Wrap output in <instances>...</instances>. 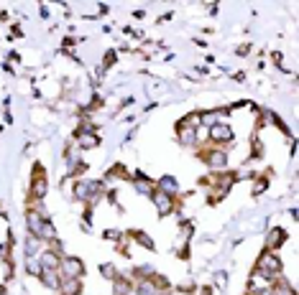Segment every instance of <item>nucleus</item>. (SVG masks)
I'll list each match as a JSON object with an SVG mask.
<instances>
[{
  "label": "nucleus",
  "mask_w": 299,
  "mask_h": 295,
  "mask_svg": "<svg viewBox=\"0 0 299 295\" xmlns=\"http://www.w3.org/2000/svg\"><path fill=\"white\" fill-rule=\"evenodd\" d=\"M256 272H261V277H264V280L274 282L276 277H281V260L274 255V252H266V249H264V255L258 257V262H256V267H253V275H256Z\"/></svg>",
  "instance_id": "obj_1"
},
{
  "label": "nucleus",
  "mask_w": 299,
  "mask_h": 295,
  "mask_svg": "<svg viewBox=\"0 0 299 295\" xmlns=\"http://www.w3.org/2000/svg\"><path fill=\"white\" fill-rule=\"evenodd\" d=\"M197 158H200L207 168H212V171H222V168H228V153L220 150V148H215V145L200 148V150H197Z\"/></svg>",
  "instance_id": "obj_2"
},
{
  "label": "nucleus",
  "mask_w": 299,
  "mask_h": 295,
  "mask_svg": "<svg viewBox=\"0 0 299 295\" xmlns=\"http://www.w3.org/2000/svg\"><path fill=\"white\" fill-rule=\"evenodd\" d=\"M49 191V181H46V173H44V165L36 163L33 165V173H31V191H28V199L31 204L33 201H41Z\"/></svg>",
  "instance_id": "obj_3"
},
{
  "label": "nucleus",
  "mask_w": 299,
  "mask_h": 295,
  "mask_svg": "<svg viewBox=\"0 0 299 295\" xmlns=\"http://www.w3.org/2000/svg\"><path fill=\"white\" fill-rule=\"evenodd\" d=\"M233 140H235V133H233L230 125L220 122V125H212L210 128V145L220 148V145H230Z\"/></svg>",
  "instance_id": "obj_4"
},
{
  "label": "nucleus",
  "mask_w": 299,
  "mask_h": 295,
  "mask_svg": "<svg viewBox=\"0 0 299 295\" xmlns=\"http://www.w3.org/2000/svg\"><path fill=\"white\" fill-rule=\"evenodd\" d=\"M82 275H85V262L80 257H62L59 277H82Z\"/></svg>",
  "instance_id": "obj_5"
},
{
  "label": "nucleus",
  "mask_w": 299,
  "mask_h": 295,
  "mask_svg": "<svg viewBox=\"0 0 299 295\" xmlns=\"http://www.w3.org/2000/svg\"><path fill=\"white\" fill-rule=\"evenodd\" d=\"M176 135H179V143L182 145H195L197 143V128H195V122L190 117L176 122Z\"/></svg>",
  "instance_id": "obj_6"
},
{
  "label": "nucleus",
  "mask_w": 299,
  "mask_h": 295,
  "mask_svg": "<svg viewBox=\"0 0 299 295\" xmlns=\"http://www.w3.org/2000/svg\"><path fill=\"white\" fill-rule=\"evenodd\" d=\"M154 204H156L159 217H169V214L174 212V209L179 206V196H169V193L156 191V193H154Z\"/></svg>",
  "instance_id": "obj_7"
},
{
  "label": "nucleus",
  "mask_w": 299,
  "mask_h": 295,
  "mask_svg": "<svg viewBox=\"0 0 299 295\" xmlns=\"http://www.w3.org/2000/svg\"><path fill=\"white\" fill-rule=\"evenodd\" d=\"M77 145L82 148V150H90V148H97L100 145V138H97V133H95V128H90V125H85V128H80L77 130Z\"/></svg>",
  "instance_id": "obj_8"
},
{
  "label": "nucleus",
  "mask_w": 299,
  "mask_h": 295,
  "mask_svg": "<svg viewBox=\"0 0 299 295\" xmlns=\"http://www.w3.org/2000/svg\"><path fill=\"white\" fill-rule=\"evenodd\" d=\"M133 186H136V191H138L141 196H148V199H154V193L159 191V188H156V181H154V178H146L143 173H136V176H133Z\"/></svg>",
  "instance_id": "obj_9"
},
{
  "label": "nucleus",
  "mask_w": 299,
  "mask_h": 295,
  "mask_svg": "<svg viewBox=\"0 0 299 295\" xmlns=\"http://www.w3.org/2000/svg\"><path fill=\"white\" fill-rule=\"evenodd\" d=\"M82 277H62L59 280V295H80L82 292Z\"/></svg>",
  "instance_id": "obj_10"
},
{
  "label": "nucleus",
  "mask_w": 299,
  "mask_h": 295,
  "mask_svg": "<svg viewBox=\"0 0 299 295\" xmlns=\"http://www.w3.org/2000/svg\"><path fill=\"white\" fill-rule=\"evenodd\" d=\"M284 242H286V232L276 227V229H271V232H269V237H266V244H264V249H266V252H276V249H279V247H281Z\"/></svg>",
  "instance_id": "obj_11"
},
{
  "label": "nucleus",
  "mask_w": 299,
  "mask_h": 295,
  "mask_svg": "<svg viewBox=\"0 0 299 295\" xmlns=\"http://www.w3.org/2000/svg\"><path fill=\"white\" fill-rule=\"evenodd\" d=\"M131 292H133V280L118 275V277L113 280V295H131Z\"/></svg>",
  "instance_id": "obj_12"
},
{
  "label": "nucleus",
  "mask_w": 299,
  "mask_h": 295,
  "mask_svg": "<svg viewBox=\"0 0 299 295\" xmlns=\"http://www.w3.org/2000/svg\"><path fill=\"white\" fill-rule=\"evenodd\" d=\"M39 277H41V282H44L46 287H51V290H56V287H59V280H62L56 270H41Z\"/></svg>",
  "instance_id": "obj_13"
},
{
  "label": "nucleus",
  "mask_w": 299,
  "mask_h": 295,
  "mask_svg": "<svg viewBox=\"0 0 299 295\" xmlns=\"http://www.w3.org/2000/svg\"><path fill=\"white\" fill-rule=\"evenodd\" d=\"M128 234H131V237H133V242H138L141 247H146V249H156V244L151 242V237H148L146 232H138V229H131Z\"/></svg>",
  "instance_id": "obj_14"
},
{
  "label": "nucleus",
  "mask_w": 299,
  "mask_h": 295,
  "mask_svg": "<svg viewBox=\"0 0 299 295\" xmlns=\"http://www.w3.org/2000/svg\"><path fill=\"white\" fill-rule=\"evenodd\" d=\"M113 176H123V178H128V171H126L123 165H113V168L107 171V176H105V178H113Z\"/></svg>",
  "instance_id": "obj_15"
},
{
  "label": "nucleus",
  "mask_w": 299,
  "mask_h": 295,
  "mask_svg": "<svg viewBox=\"0 0 299 295\" xmlns=\"http://www.w3.org/2000/svg\"><path fill=\"white\" fill-rule=\"evenodd\" d=\"M100 272H102L105 277H110V280H115V277H118V272H115V267H113V265H102V267H100Z\"/></svg>",
  "instance_id": "obj_16"
},
{
  "label": "nucleus",
  "mask_w": 299,
  "mask_h": 295,
  "mask_svg": "<svg viewBox=\"0 0 299 295\" xmlns=\"http://www.w3.org/2000/svg\"><path fill=\"white\" fill-rule=\"evenodd\" d=\"M105 237H107V239H115V237L121 239L123 234H121V232H115V229H107V232H105Z\"/></svg>",
  "instance_id": "obj_17"
},
{
  "label": "nucleus",
  "mask_w": 299,
  "mask_h": 295,
  "mask_svg": "<svg viewBox=\"0 0 299 295\" xmlns=\"http://www.w3.org/2000/svg\"><path fill=\"white\" fill-rule=\"evenodd\" d=\"M256 295H274V290L271 287H264V290H253Z\"/></svg>",
  "instance_id": "obj_18"
},
{
  "label": "nucleus",
  "mask_w": 299,
  "mask_h": 295,
  "mask_svg": "<svg viewBox=\"0 0 299 295\" xmlns=\"http://www.w3.org/2000/svg\"><path fill=\"white\" fill-rule=\"evenodd\" d=\"M202 295H210V287H202Z\"/></svg>",
  "instance_id": "obj_19"
},
{
  "label": "nucleus",
  "mask_w": 299,
  "mask_h": 295,
  "mask_svg": "<svg viewBox=\"0 0 299 295\" xmlns=\"http://www.w3.org/2000/svg\"><path fill=\"white\" fill-rule=\"evenodd\" d=\"M246 295H256V292H253V290H251V287H248V290H246Z\"/></svg>",
  "instance_id": "obj_20"
}]
</instances>
